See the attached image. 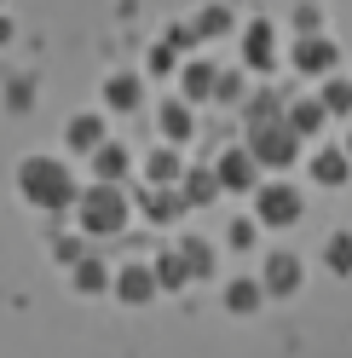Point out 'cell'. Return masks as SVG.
I'll return each mask as SVG.
<instances>
[{
	"label": "cell",
	"mask_w": 352,
	"mask_h": 358,
	"mask_svg": "<svg viewBox=\"0 0 352 358\" xmlns=\"http://www.w3.org/2000/svg\"><path fill=\"white\" fill-rule=\"evenodd\" d=\"M323 110H329V116H346V110H352V81H341V76L329 81L323 87Z\"/></svg>",
	"instance_id": "d4e9b609"
},
{
	"label": "cell",
	"mask_w": 352,
	"mask_h": 358,
	"mask_svg": "<svg viewBox=\"0 0 352 358\" xmlns=\"http://www.w3.org/2000/svg\"><path fill=\"white\" fill-rule=\"evenodd\" d=\"M266 295H300V283H306V266H300V255H289V249H272V260H266Z\"/></svg>",
	"instance_id": "5b68a950"
},
{
	"label": "cell",
	"mask_w": 352,
	"mask_h": 358,
	"mask_svg": "<svg viewBox=\"0 0 352 358\" xmlns=\"http://www.w3.org/2000/svg\"><path fill=\"white\" fill-rule=\"evenodd\" d=\"M110 283V272H104V260H75V289H81V295H98V289Z\"/></svg>",
	"instance_id": "7402d4cb"
},
{
	"label": "cell",
	"mask_w": 352,
	"mask_h": 358,
	"mask_svg": "<svg viewBox=\"0 0 352 358\" xmlns=\"http://www.w3.org/2000/svg\"><path fill=\"white\" fill-rule=\"evenodd\" d=\"M214 173H219V185H226V191H249L254 185V150H226Z\"/></svg>",
	"instance_id": "9c48e42d"
},
{
	"label": "cell",
	"mask_w": 352,
	"mask_h": 358,
	"mask_svg": "<svg viewBox=\"0 0 352 358\" xmlns=\"http://www.w3.org/2000/svg\"><path fill=\"white\" fill-rule=\"evenodd\" d=\"M70 145H75V150H98V145H104V122H98V116H75V122H70Z\"/></svg>",
	"instance_id": "ffe728a7"
},
{
	"label": "cell",
	"mask_w": 352,
	"mask_h": 358,
	"mask_svg": "<svg viewBox=\"0 0 352 358\" xmlns=\"http://www.w3.org/2000/svg\"><path fill=\"white\" fill-rule=\"evenodd\" d=\"M145 173H150V185H173V179H185V162H179V150H156L145 162Z\"/></svg>",
	"instance_id": "e0dca14e"
},
{
	"label": "cell",
	"mask_w": 352,
	"mask_h": 358,
	"mask_svg": "<svg viewBox=\"0 0 352 358\" xmlns=\"http://www.w3.org/2000/svg\"><path fill=\"white\" fill-rule=\"evenodd\" d=\"M231 243L237 249H254L260 243V220H231Z\"/></svg>",
	"instance_id": "4316f807"
},
{
	"label": "cell",
	"mask_w": 352,
	"mask_h": 358,
	"mask_svg": "<svg viewBox=\"0 0 352 358\" xmlns=\"http://www.w3.org/2000/svg\"><path fill=\"white\" fill-rule=\"evenodd\" d=\"M318 24H323L318 6H300V12H295V29H300V35H318Z\"/></svg>",
	"instance_id": "f1b7e54d"
},
{
	"label": "cell",
	"mask_w": 352,
	"mask_h": 358,
	"mask_svg": "<svg viewBox=\"0 0 352 358\" xmlns=\"http://www.w3.org/2000/svg\"><path fill=\"white\" fill-rule=\"evenodd\" d=\"M249 150H254V162H266V168H289L300 156V133L289 122H266V127H254Z\"/></svg>",
	"instance_id": "3957f363"
},
{
	"label": "cell",
	"mask_w": 352,
	"mask_h": 358,
	"mask_svg": "<svg viewBox=\"0 0 352 358\" xmlns=\"http://www.w3.org/2000/svg\"><path fill=\"white\" fill-rule=\"evenodd\" d=\"M214 81H219V76H214V64H208V58H196L191 70H185V93H191V99H214Z\"/></svg>",
	"instance_id": "44dd1931"
},
{
	"label": "cell",
	"mask_w": 352,
	"mask_h": 358,
	"mask_svg": "<svg viewBox=\"0 0 352 358\" xmlns=\"http://www.w3.org/2000/svg\"><path fill=\"white\" fill-rule=\"evenodd\" d=\"M104 104L110 110H139V81L133 76H110L104 81Z\"/></svg>",
	"instance_id": "ac0fdd59"
},
{
	"label": "cell",
	"mask_w": 352,
	"mask_h": 358,
	"mask_svg": "<svg viewBox=\"0 0 352 358\" xmlns=\"http://www.w3.org/2000/svg\"><path fill=\"white\" fill-rule=\"evenodd\" d=\"M17 191H24L35 208H64V203H75V179H70V168H64L58 156H29V162L17 168Z\"/></svg>",
	"instance_id": "6da1fadb"
},
{
	"label": "cell",
	"mask_w": 352,
	"mask_h": 358,
	"mask_svg": "<svg viewBox=\"0 0 352 358\" xmlns=\"http://www.w3.org/2000/svg\"><path fill=\"white\" fill-rule=\"evenodd\" d=\"M283 122H289V127L300 133V139H306V133H318V127L329 122V110H323V99H295V104H289V116H283Z\"/></svg>",
	"instance_id": "7c38bea8"
},
{
	"label": "cell",
	"mask_w": 352,
	"mask_h": 358,
	"mask_svg": "<svg viewBox=\"0 0 352 358\" xmlns=\"http://www.w3.org/2000/svg\"><path fill=\"white\" fill-rule=\"evenodd\" d=\"M179 255L191 260V278H214V249H208V243L185 237V243H179Z\"/></svg>",
	"instance_id": "603a6c76"
},
{
	"label": "cell",
	"mask_w": 352,
	"mask_h": 358,
	"mask_svg": "<svg viewBox=\"0 0 352 358\" xmlns=\"http://www.w3.org/2000/svg\"><path fill=\"white\" fill-rule=\"evenodd\" d=\"M243 64H249V70H277V35H272V24H249Z\"/></svg>",
	"instance_id": "52a82bcc"
},
{
	"label": "cell",
	"mask_w": 352,
	"mask_h": 358,
	"mask_svg": "<svg viewBox=\"0 0 352 358\" xmlns=\"http://www.w3.org/2000/svg\"><path fill=\"white\" fill-rule=\"evenodd\" d=\"M75 214H81V226L93 231V237H110V231L127 226V196H122V185L98 179L87 196H75Z\"/></svg>",
	"instance_id": "7a4b0ae2"
},
{
	"label": "cell",
	"mask_w": 352,
	"mask_h": 358,
	"mask_svg": "<svg viewBox=\"0 0 352 358\" xmlns=\"http://www.w3.org/2000/svg\"><path fill=\"white\" fill-rule=\"evenodd\" d=\"M0 41H12V24H6V17H0Z\"/></svg>",
	"instance_id": "4dcf8cb0"
},
{
	"label": "cell",
	"mask_w": 352,
	"mask_h": 358,
	"mask_svg": "<svg viewBox=\"0 0 352 358\" xmlns=\"http://www.w3.org/2000/svg\"><path fill=\"white\" fill-rule=\"evenodd\" d=\"M260 301H266V283H249V278H237V283L226 289V306H231V312H254Z\"/></svg>",
	"instance_id": "d6986e66"
},
{
	"label": "cell",
	"mask_w": 352,
	"mask_h": 358,
	"mask_svg": "<svg viewBox=\"0 0 352 358\" xmlns=\"http://www.w3.org/2000/svg\"><path fill=\"white\" fill-rule=\"evenodd\" d=\"M156 266H122V278H116V295L127 301V306H145L150 295H156Z\"/></svg>",
	"instance_id": "ba28073f"
},
{
	"label": "cell",
	"mask_w": 352,
	"mask_h": 358,
	"mask_svg": "<svg viewBox=\"0 0 352 358\" xmlns=\"http://www.w3.org/2000/svg\"><path fill=\"white\" fill-rule=\"evenodd\" d=\"M156 283H162V289H185V283H191V260H185L179 249H168V255L156 260Z\"/></svg>",
	"instance_id": "2e32d148"
},
{
	"label": "cell",
	"mask_w": 352,
	"mask_h": 358,
	"mask_svg": "<svg viewBox=\"0 0 352 358\" xmlns=\"http://www.w3.org/2000/svg\"><path fill=\"white\" fill-rule=\"evenodd\" d=\"M323 266L335 278H352V231H335V237L323 243Z\"/></svg>",
	"instance_id": "9a60e30c"
},
{
	"label": "cell",
	"mask_w": 352,
	"mask_h": 358,
	"mask_svg": "<svg viewBox=\"0 0 352 358\" xmlns=\"http://www.w3.org/2000/svg\"><path fill=\"white\" fill-rule=\"evenodd\" d=\"M341 64V47L335 41H323V35H300L295 41V70L300 76H329Z\"/></svg>",
	"instance_id": "8992f818"
},
{
	"label": "cell",
	"mask_w": 352,
	"mask_h": 358,
	"mask_svg": "<svg viewBox=\"0 0 352 358\" xmlns=\"http://www.w3.org/2000/svg\"><path fill=\"white\" fill-rule=\"evenodd\" d=\"M312 179H318V185H346V179H352V156L346 150H318L312 156Z\"/></svg>",
	"instance_id": "8fae6325"
},
{
	"label": "cell",
	"mask_w": 352,
	"mask_h": 358,
	"mask_svg": "<svg viewBox=\"0 0 352 358\" xmlns=\"http://www.w3.org/2000/svg\"><path fill=\"white\" fill-rule=\"evenodd\" d=\"M150 70H173V41L168 47H150Z\"/></svg>",
	"instance_id": "f546056e"
},
{
	"label": "cell",
	"mask_w": 352,
	"mask_h": 358,
	"mask_svg": "<svg viewBox=\"0 0 352 358\" xmlns=\"http://www.w3.org/2000/svg\"><path fill=\"white\" fill-rule=\"evenodd\" d=\"M93 173L110 179V185H122V173H127V150H122V145H98V150H93Z\"/></svg>",
	"instance_id": "5bb4252c"
},
{
	"label": "cell",
	"mask_w": 352,
	"mask_h": 358,
	"mask_svg": "<svg viewBox=\"0 0 352 358\" xmlns=\"http://www.w3.org/2000/svg\"><path fill=\"white\" fill-rule=\"evenodd\" d=\"M214 99L237 104V99H243V81H237V76H219V81H214Z\"/></svg>",
	"instance_id": "83f0119b"
},
{
	"label": "cell",
	"mask_w": 352,
	"mask_h": 358,
	"mask_svg": "<svg viewBox=\"0 0 352 358\" xmlns=\"http://www.w3.org/2000/svg\"><path fill=\"white\" fill-rule=\"evenodd\" d=\"M185 208L191 203L179 191H168V185H150V196H145V220H150V226H168V220H179Z\"/></svg>",
	"instance_id": "30bf717a"
},
{
	"label": "cell",
	"mask_w": 352,
	"mask_h": 358,
	"mask_svg": "<svg viewBox=\"0 0 352 358\" xmlns=\"http://www.w3.org/2000/svg\"><path fill=\"white\" fill-rule=\"evenodd\" d=\"M254 220H260V226H295V220H300V191L283 185V179L266 185L254 196Z\"/></svg>",
	"instance_id": "277c9868"
},
{
	"label": "cell",
	"mask_w": 352,
	"mask_h": 358,
	"mask_svg": "<svg viewBox=\"0 0 352 358\" xmlns=\"http://www.w3.org/2000/svg\"><path fill=\"white\" fill-rule=\"evenodd\" d=\"M191 110L185 104H162V133H168V139H191Z\"/></svg>",
	"instance_id": "cb8c5ba5"
},
{
	"label": "cell",
	"mask_w": 352,
	"mask_h": 358,
	"mask_svg": "<svg viewBox=\"0 0 352 358\" xmlns=\"http://www.w3.org/2000/svg\"><path fill=\"white\" fill-rule=\"evenodd\" d=\"M346 156H352V139H346Z\"/></svg>",
	"instance_id": "1f68e13d"
},
{
	"label": "cell",
	"mask_w": 352,
	"mask_h": 358,
	"mask_svg": "<svg viewBox=\"0 0 352 358\" xmlns=\"http://www.w3.org/2000/svg\"><path fill=\"white\" fill-rule=\"evenodd\" d=\"M219 191H226V185H219V173H208V168H185V203H191V208L214 203Z\"/></svg>",
	"instance_id": "4fadbf2b"
},
{
	"label": "cell",
	"mask_w": 352,
	"mask_h": 358,
	"mask_svg": "<svg viewBox=\"0 0 352 358\" xmlns=\"http://www.w3.org/2000/svg\"><path fill=\"white\" fill-rule=\"evenodd\" d=\"M191 29H196V35H226V29H231V12H226V6H208V12H196Z\"/></svg>",
	"instance_id": "484cf974"
}]
</instances>
